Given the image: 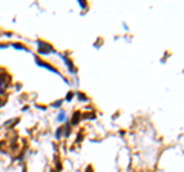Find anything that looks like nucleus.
<instances>
[{
	"label": "nucleus",
	"mask_w": 184,
	"mask_h": 172,
	"mask_svg": "<svg viewBox=\"0 0 184 172\" xmlns=\"http://www.w3.org/2000/svg\"><path fill=\"white\" fill-rule=\"evenodd\" d=\"M37 43H39V52H40V54H49V52L54 51V48H52L51 45H48V43H45V42L39 40Z\"/></svg>",
	"instance_id": "nucleus-1"
},
{
	"label": "nucleus",
	"mask_w": 184,
	"mask_h": 172,
	"mask_svg": "<svg viewBox=\"0 0 184 172\" xmlns=\"http://www.w3.org/2000/svg\"><path fill=\"white\" fill-rule=\"evenodd\" d=\"M9 80H11V77L8 74H0V86H2V91L9 85Z\"/></svg>",
	"instance_id": "nucleus-2"
},
{
	"label": "nucleus",
	"mask_w": 184,
	"mask_h": 172,
	"mask_svg": "<svg viewBox=\"0 0 184 172\" xmlns=\"http://www.w3.org/2000/svg\"><path fill=\"white\" fill-rule=\"evenodd\" d=\"M37 63H39V64H40V66H45L46 69H49V71H52V72H57V74H58V71H57V69H55V68H52V66H49V64H48V63H45V62H42V60H39V58H37Z\"/></svg>",
	"instance_id": "nucleus-3"
},
{
	"label": "nucleus",
	"mask_w": 184,
	"mask_h": 172,
	"mask_svg": "<svg viewBox=\"0 0 184 172\" xmlns=\"http://www.w3.org/2000/svg\"><path fill=\"white\" fill-rule=\"evenodd\" d=\"M80 117H82V114H80L78 111H75V112H74V115H72V125H77L78 120H80Z\"/></svg>",
	"instance_id": "nucleus-4"
},
{
	"label": "nucleus",
	"mask_w": 184,
	"mask_h": 172,
	"mask_svg": "<svg viewBox=\"0 0 184 172\" xmlns=\"http://www.w3.org/2000/svg\"><path fill=\"white\" fill-rule=\"evenodd\" d=\"M64 62H66V66L69 68V71L71 72H74L75 69H74V66H72V63H71V60H68V58H64Z\"/></svg>",
	"instance_id": "nucleus-5"
},
{
	"label": "nucleus",
	"mask_w": 184,
	"mask_h": 172,
	"mask_svg": "<svg viewBox=\"0 0 184 172\" xmlns=\"http://www.w3.org/2000/svg\"><path fill=\"white\" fill-rule=\"evenodd\" d=\"M78 98H82V101H88V98H86L84 94H78Z\"/></svg>",
	"instance_id": "nucleus-6"
},
{
	"label": "nucleus",
	"mask_w": 184,
	"mask_h": 172,
	"mask_svg": "<svg viewBox=\"0 0 184 172\" xmlns=\"http://www.w3.org/2000/svg\"><path fill=\"white\" fill-rule=\"evenodd\" d=\"M14 48H17V49H25L23 45H19V43H14Z\"/></svg>",
	"instance_id": "nucleus-7"
},
{
	"label": "nucleus",
	"mask_w": 184,
	"mask_h": 172,
	"mask_svg": "<svg viewBox=\"0 0 184 172\" xmlns=\"http://www.w3.org/2000/svg\"><path fill=\"white\" fill-rule=\"evenodd\" d=\"M84 118H95V114L92 112V114H86V115H83Z\"/></svg>",
	"instance_id": "nucleus-8"
},
{
	"label": "nucleus",
	"mask_w": 184,
	"mask_h": 172,
	"mask_svg": "<svg viewBox=\"0 0 184 172\" xmlns=\"http://www.w3.org/2000/svg\"><path fill=\"white\" fill-rule=\"evenodd\" d=\"M72 97H74V94H72V92H69V94L66 95V100L69 101V100H71V98H72Z\"/></svg>",
	"instance_id": "nucleus-9"
},
{
	"label": "nucleus",
	"mask_w": 184,
	"mask_h": 172,
	"mask_svg": "<svg viewBox=\"0 0 184 172\" xmlns=\"http://www.w3.org/2000/svg\"><path fill=\"white\" fill-rule=\"evenodd\" d=\"M64 117H66V115H64L63 112H62V114H58V120H64Z\"/></svg>",
	"instance_id": "nucleus-10"
},
{
	"label": "nucleus",
	"mask_w": 184,
	"mask_h": 172,
	"mask_svg": "<svg viewBox=\"0 0 184 172\" xmlns=\"http://www.w3.org/2000/svg\"><path fill=\"white\" fill-rule=\"evenodd\" d=\"M5 103H6V100H3V98H0V107H2Z\"/></svg>",
	"instance_id": "nucleus-11"
},
{
	"label": "nucleus",
	"mask_w": 184,
	"mask_h": 172,
	"mask_svg": "<svg viewBox=\"0 0 184 172\" xmlns=\"http://www.w3.org/2000/svg\"><path fill=\"white\" fill-rule=\"evenodd\" d=\"M86 172H94V169H92V166H88V169H86Z\"/></svg>",
	"instance_id": "nucleus-12"
},
{
	"label": "nucleus",
	"mask_w": 184,
	"mask_h": 172,
	"mask_svg": "<svg viewBox=\"0 0 184 172\" xmlns=\"http://www.w3.org/2000/svg\"><path fill=\"white\" fill-rule=\"evenodd\" d=\"M52 172H55V171H52Z\"/></svg>",
	"instance_id": "nucleus-13"
}]
</instances>
